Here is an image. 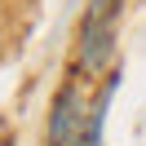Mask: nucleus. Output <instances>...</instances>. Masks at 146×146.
<instances>
[{"label": "nucleus", "mask_w": 146, "mask_h": 146, "mask_svg": "<svg viewBox=\"0 0 146 146\" xmlns=\"http://www.w3.org/2000/svg\"><path fill=\"white\" fill-rule=\"evenodd\" d=\"M119 89V71H106V84L89 98L84 75L58 84L53 102H49L44 119V142L49 146H102V124H106V106Z\"/></svg>", "instance_id": "f257e3e1"}, {"label": "nucleus", "mask_w": 146, "mask_h": 146, "mask_svg": "<svg viewBox=\"0 0 146 146\" xmlns=\"http://www.w3.org/2000/svg\"><path fill=\"white\" fill-rule=\"evenodd\" d=\"M119 36V0H89V9L75 31V75L93 80L111 66Z\"/></svg>", "instance_id": "f03ea898"}]
</instances>
